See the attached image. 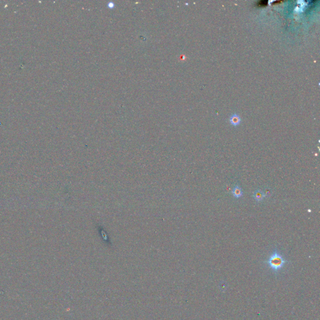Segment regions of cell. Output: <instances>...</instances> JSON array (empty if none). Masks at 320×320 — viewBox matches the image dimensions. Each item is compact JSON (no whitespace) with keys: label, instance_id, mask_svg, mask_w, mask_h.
Segmentation results:
<instances>
[{"label":"cell","instance_id":"6da1fadb","mask_svg":"<svg viewBox=\"0 0 320 320\" xmlns=\"http://www.w3.org/2000/svg\"><path fill=\"white\" fill-rule=\"evenodd\" d=\"M287 263H288V262L285 259L282 254L276 249L273 251L271 256L266 262L268 266L275 273H277L282 270Z\"/></svg>","mask_w":320,"mask_h":320},{"label":"cell","instance_id":"7a4b0ae2","mask_svg":"<svg viewBox=\"0 0 320 320\" xmlns=\"http://www.w3.org/2000/svg\"><path fill=\"white\" fill-rule=\"evenodd\" d=\"M231 193L233 197L235 198H237V199L243 197V191L242 190V189H241V188L238 185H236L235 186H234V188H233L231 191Z\"/></svg>","mask_w":320,"mask_h":320},{"label":"cell","instance_id":"3957f363","mask_svg":"<svg viewBox=\"0 0 320 320\" xmlns=\"http://www.w3.org/2000/svg\"><path fill=\"white\" fill-rule=\"evenodd\" d=\"M253 197L254 199L255 200V201L258 202V203L263 201L264 199L265 198V194L263 191L260 190V189H257V190H256L255 191H254L253 194Z\"/></svg>","mask_w":320,"mask_h":320},{"label":"cell","instance_id":"277c9868","mask_svg":"<svg viewBox=\"0 0 320 320\" xmlns=\"http://www.w3.org/2000/svg\"><path fill=\"white\" fill-rule=\"evenodd\" d=\"M264 194H265V197H266V198H270L271 194H272V191H271V189L268 188H266L265 189L264 191H263Z\"/></svg>","mask_w":320,"mask_h":320},{"label":"cell","instance_id":"5b68a950","mask_svg":"<svg viewBox=\"0 0 320 320\" xmlns=\"http://www.w3.org/2000/svg\"><path fill=\"white\" fill-rule=\"evenodd\" d=\"M239 122V118H233L231 119V123L234 125H238Z\"/></svg>","mask_w":320,"mask_h":320},{"label":"cell","instance_id":"8992f818","mask_svg":"<svg viewBox=\"0 0 320 320\" xmlns=\"http://www.w3.org/2000/svg\"><path fill=\"white\" fill-rule=\"evenodd\" d=\"M268 4V1H261L259 2L258 3V5L259 6H266V4Z\"/></svg>","mask_w":320,"mask_h":320}]
</instances>
